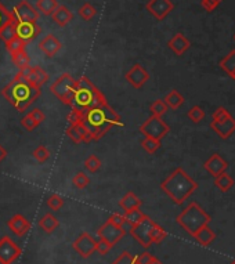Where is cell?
<instances>
[{
  "instance_id": "cell-53",
  "label": "cell",
  "mask_w": 235,
  "mask_h": 264,
  "mask_svg": "<svg viewBox=\"0 0 235 264\" xmlns=\"http://www.w3.org/2000/svg\"><path fill=\"white\" fill-rule=\"evenodd\" d=\"M223 0H201V3H202V7H204L206 11H213L215 8H216L220 3H222Z\"/></svg>"
},
{
  "instance_id": "cell-48",
  "label": "cell",
  "mask_w": 235,
  "mask_h": 264,
  "mask_svg": "<svg viewBox=\"0 0 235 264\" xmlns=\"http://www.w3.org/2000/svg\"><path fill=\"white\" fill-rule=\"evenodd\" d=\"M112 244H109L108 241L100 238L95 242V252H98L100 255H107L111 249H112Z\"/></svg>"
},
{
  "instance_id": "cell-55",
  "label": "cell",
  "mask_w": 235,
  "mask_h": 264,
  "mask_svg": "<svg viewBox=\"0 0 235 264\" xmlns=\"http://www.w3.org/2000/svg\"><path fill=\"white\" fill-rule=\"evenodd\" d=\"M150 264H162V262H160V260H158L157 258H154L153 260H151V263H150Z\"/></svg>"
},
{
  "instance_id": "cell-43",
  "label": "cell",
  "mask_w": 235,
  "mask_h": 264,
  "mask_svg": "<svg viewBox=\"0 0 235 264\" xmlns=\"http://www.w3.org/2000/svg\"><path fill=\"white\" fill-rule=\"evenodd\" d=\"M47 206L50 207L51 210H60L64 206V198L58 194H51L47 199Z\"/></svg>"
},
{
  "instance_id": "cell-32",
  "label": "cell",
  "mask_w": 235,
  "mask_h": 264,
  "mask_svg": "<svg viewBox=\"0 0 235 264\" xmlns=\"http://www.w3.org/2000/svg\"><path fill=\"white\" fill-rule=\"evenodd\" d=\"M123 216H125V220H126V224H129V226H134V224L140 223L141 220H144L147 217L146 214L140 210V207L133 209V210H129V212H125Z\"/></svg>"
},
{
  "instance_id": "cell-50",
  "label": "cell",
  "mask_w": 235,
  "mask_h": 264,
  "mask_svg": "<svg viewBox=\"0 0 235 264\" xmlns=\"http://www.w3.org/2000/svg\"><path fill=\"white\" fill-rule=\"evenodd\" d=\"M19 122H21V125H22V128H25L28 132H32V130H35L39 126L38 123L35 122V121H33V119H32L31 116L28 115V114H26L25 116H22Z\"/></svg>"
},
{
  "instance_id": "cell-13",
  "label": "cell",
  "mask_w": 235,
  "mask_h": 264,
  "mask_svg": "<svg viewBox=\"0 0 235 264\" xmlns=\"http://www.w3.org/2000/svg\"><path fill=\"white\" fill-rule=\"evenodd\" d=\"M14 31H15V36L24 40L25 43L32 42L39 33L42 32L38 22H19L15 19H14Z\"/></svg>"
},
{
  "instance_id": "cell-52",
  "label": "cell",
  "mask_w": 235,
  "mask_h": 264,
  "mask_svg": "<svg viewBox=\"0 0 235 264\" xmlns=\"http://www.w3.org/2000/svg\"><path fill=\"white\" fill-rule=\"evenodd\" d=\"M154 259V256L148 252L140 253L139 256H134V264H150L151 260Z\"/></svg>"
},
{
  "instance_id": "cell-11",
  "label": "cell",
  "mask_w": 235,
  "mask_h": 264,
  "mask_svg": "<svg viewBox=\"0 0 235 264\" xmlns=\"http://www.w3.org/2000/svg\"><path fill=\"white\" fill-rule=\"evenodd\" d=\"M95 242H97V241L90 235L89 232H82V234L74 241L72 248H74V251L77 252L80 258L87 259L95 252Z\"/></svg>"
},
{
  "instance_id": "cell-7",
  "label": "cell",
  "mask_w": 235,
  "mask_h": 264,
  "mask_svg": "<svg viewBox=\"0 0 235 264\" xmlns=\"http://www.w3.org/2000/svg\"><path fill=\"white\" fill-rule=\"evenodd\" d=\"M170 132L169 125L159 116L151 115L146 122L141 123L140 126V133L144 137H151L155 140H162L163 137H166V134Z\"/></svg>"
},
{
  "instance_id": "cell-56",
  "label": "cell",
  "mask_w": 235,
  "mask_h": 264,
  "mask_svg": "<svg viewBox=\"0 0 235 264\" xmlns=\"http://www.w3.org/2000/svg\"><path fill=\"white\" fill-rule=\"evenodd\" d=\"M230 264H235V260H234V262H231V263H230Z\"/></svg>"
},
{
  "instance_id": "cell-40",
  "label": "cell",
  "mask_w": 235,
  "mask_h": 264,
  "mask_svg": "<svg viewBox=\"0 0 235 264\" xmlns=\"http://www.w3.org/2000/svg\"><path fill=\"white\" fill-rule=\"evenodd\" d=\"M166 237H167V232L155 223L153 226V230H151V242L153 244H160Z\"/></svg>"
},
{
  "instance_id": "cell-29",
  "label": "cell",
  "mask_w": 235,
  "mask_h": 264,
  "mask_svg": "<svg viewBox=\"0 0 235 264\" xmlns=\"http://www.w3.org/2000/svg\"><path fill=\"white\" fill-rule=\"evenodd\" d=\"M215 186L222 193H227V191H230L231 188L234 187V179L227 172H224V173L219 174V176L215 177Z\"/></svg>"
},
{
  "instance_id": "cell-38",
  "label": "cell",
  "mask_w": 235,
  "mask_h": 264,
  "mask_svg": "<svg viewBox=\"0 0 235 264\" xmlns=\"http://www.w3.org/2000/svg\"><path fill=\"white\" fill-rule=\"evenodd\" d=\"M79 15L82 17V19L84 21H90V19H93L97 15V10H95V7L93 4H90V3H83L82 7L79 8Z\"/></svg>"
},
{
  "instance_id": "cell-39",
  "label": "cell",
  "mask_w": 235,
  "mask_h": 264,
  "mask_svg": "<svg viewBox=\"0 0 235 264\" xmlns=\"http://www.w3.org/2000/svg\"><path fill=\"white\" fill-rule=\"evenodd\" d=\"M72 184L74 187L78 188V190H83L86 188L90 184V179L87 177V174L83 173V172H79L74 177H72Z\"/></svg>"
},
{
  "instance_id": "cell-57",
  "label": "cell",
  "mask_w": 235,
  "mask_h": 264,
  "mask_svg": "<svg viewBox=\"0 0 235 264\" xmlns=\"http://www.w3.org/2000/svg\"><path fill=\"white\" fill-rule=\"evenodd\" d=\"M234 40H235V35H234Z\"/></svg>"
},
{
  "instance_id": "cell-17",
  "label": "cell",
  "mask_w": 235,
  "mask_h": 264,
  "mask_svg": "<svg viewBox=\"0 0 235 264\" xmlns=\"http://www.w3.org/2000/svg\"><path fill=\"white\" fill-rule=\"evenodd\" d=\"M7 226L10 228V231L15 234L17 237H24L26 235L29 230H31V223L28 221L26 217H24L22 214H14L11 219L7 221Z\"/></svg>"
},
{
  "instance_id": "cell-4",
  "label": "cell",
  "mask_w": 235,
  "mask_h": 264,
  "mask_svg": "<svg viewBox=\"0 0 235 264\" xmlns=\"http://www.w3.org/2000/svg\"><path fill=\"white\" fill-rule=\"evenodd\" d=\"M104 101H107L104 93L97 89L93 82H90L89 77L82 76L78 79L77 86L72 93L71 110H79L84 114L89 108Z\"/></svg>"
},
{
  "instance_id": "cell-19",
  "label": "cell",
  "mask_w": 235,
  "mask_h": 264,
  "mask_svg": "<svg viewBox=\"0 0 235 264\" xmlns=\"http://www.w3.org/2000/svg\"><path fill=\"white\" fill-rule=\"evenodd\" d=\"M65 134L70 137L71 140L74 142H90L93 141V137L90 134V132L86 128L84 125L80 123V125H72L68 129L65 130Z\"/></svg>"
},
{
  "instance_id": "cell-44",
  "label": "cell",
  "mask_w": 235,
  "mask_h": 264,
  "mask_svg": "<svg viewBox=\"0 0 235 264\" xmlns=\"http://www.w3.org/2000/svg\"><path fill=\"white\" fill-rule=\"evenodd\" d=\"M83 118H84V114L82 111L79 110H71V112L67 115V121L70 123V126L72 125H80L83 123Z\"/></svg>"
},
{
  "instance_id": "cell-9",
  "label": "cell",
  "mask_w": 235,
  "mask_h": 264,
  "mask_svg": "<svg viewBox=\"0 0 235 264\" xmlns=\"http://www.w3.org/2000/svg\"><path fill=\"white\" fill-rule=\"evenodd\" d=\"M21 253V248L8 235L0 238V264H13Z\"/></svg>"
},
{
  "instance_id": "cell-10",
  "label": "cell",
  "mask_w": 235,
  "mask_h": 264,
  "mask_svg": "<svg viewBox=\"0 0 235 264\" xmlns=\"http://www.w3.org/2000/svg\"><path fill=\"white\" fill-rule=\"evenodd\" d=\"M13 15L15 21L19 22H38L40 14L32 6L28 0H21L13 8Z\"/></svg>"
},
{
  "instance_id": "cell-42",
  "label": "cell",
  "mask_w": 235,
  "mask_h": 264,
  "mask_svg": "<svg viewBox=\"0 0 235 264\" xmlns=\"http://www.w3.org/2000/svg\"><path fill=\"white\" fill-rule=\"evenodd\" d=\"M187 116H188L190 121H192L194 123H199L205 118V111L202 107L194 105V107H191L190 111L187 112Z\"/></svg>"
},
{
  "instance_id": "cell-5",
  "label": "cell",
  "mask_w": 235,
  "mask_h": 264,
  "mask_svg": "<svg viewBox=\"0 0 235 264\" xmlns=\"http://www.w3.org/2000/svg\"><path fill=\"white\" fill-rule=\"evenodd\" d=\"M176 221L185 232H188L191 237H194L202 227L209 226L212 217L198 205L197 202H191L190 205L178 214Z\"/></svg>"
},
{
  "instance_id": "cell-34",
  "label": "cell",
  "mask_w": 235,
  "mask_h": 264,
  "mask_svg": "<svg viewBox=\"0 0 235 264\" xmlns=\"http://www.w3.org/2000/svg\"><path fill=\"white\" fill-rule=\"evenodd\" d=\"M83 166L86 169V172H89V173H97V172L101 169V161H100V158H98L97 155H90V156L86 158Z\"/></svg>"
},
{
  "instance_id": "cell-35",
  "label": "cell",
  "mask_w": 235,
  "mask_h": 264,
  "mask_svg": "<svg viewBox=\"0 0 235 264\" xmlns=\"http://www.w3.org/2000/svg\"><path fill=\"white\" fill-rule=\"evenodd\" d=\"M141 147L148 154H155L160 148V140H155V138H151V137H144L141 140Z\"/></svg>"
},
{
  "instance_id": "cell-31",
  "label": "cell",
  "mask_w": 235,
  "mask_h": 264,
  "mask_svg": "<svg viewBox=\"0 0 235 264\" xmlns=\"http://www.w3.org/2000/svg\"><path fill=\"white\" fill-rule=\"evenodd\" d=\"M220 66H222V69L230 77H233L235 75V50H231V52L226 56V57L222 58V61H220Z\"/></svg>"
},
{
  "instance_id": "cell-2",
  "label": "cell",
  "mask_w": 235,
  "mask_h": 264,
  "mask_svg": "<svg viewBox=\"0 0 235 264\" xmlns=\"http://www.w3.org/2000/svg\"><path fill=\"white\" fill-rule=\"evenodd\" d=\"M0 93L14 110L24 112L40 97L42 87L32 84L26 79L25 73L18 71V73L13 77V80L8 82Z\"/></svg>"
},
{
  "instance_id": "cell-45",
  "label": "cell",
  "mask_w": 235,
  "mask_h": 264,
  "mask_svg": "<svg viewBox=\"0 0 235 264\" xmlns=\"http://www.w3.org/2000/svg\"><path fill=\"white\" fill-rule=\"evenodd\" d=\"M231 118V114L226 107H217L216 110L213 111V122H222V121H226Z\"/></svg>"
},
{
  "instance_id": "cell-51",
  "label": "cell",
  "mask_w": 235,
  "mask_h": 264,
  "mask_svg": "<svg viewBox=\"0 0 235 264\" xmlns=\"http://www.w3.org/2000/svg\"><path fill=\"white\" fill-rule=\"evenodd\" d=\"M28 115L31 116L32 119L38 123V125H42V123L45 122V119H46L45 114H43V111L40 110V108H33V110L28 112Z\"/></svg>"
},
{
  "instance_id": "cell-16",
  "label": "cell",
  "mask_w": 235,
  "mask_h": 264,
  "mask_svg": "<svg viewBox=\"0 0 235 264\" xmlns=\"http://www.w3.org/2000/svg\"><path fill=\"white\" fill-rule=\"evenodd\" d=\"M39 49H40V52L45 54L46 57H54L56 54H57L60 50H61V47H63V43H61V40L58 38H56L53 33H49V35H46L45 38L40 39V42H39Z\"/></svg>"
},
{
  "instance_id": "cell-54",
  "label": "cell",
  "mask_w": 235,
  "mask_h": 264,
  "mask_svg": "<svg viewBox=\"0 0 235 264\" xmlns=\"http://www.w3.org/2000/svg\"><path fill=\"white\" fill-rule=\"evenodd\" d=\"M6 158H7V151H6V148L0 145V163H1V162L4 161Z\"/></svg>"
},
{
  "instance_id": "cell-8",
  "label": "cell",
  "mask_w": 235,
  "mask_h": 264,
  "mask_svg": "<svg viewBox=\"0 0 235 264\" xmlns=\"http://www.w3.org/2000/svg\"><path fill=\"white\" fill-rule=\"evenodd\" d=\"M154 224H155V221H153L151 217L147 216L146 219L141 220L140 223L130 226L129 232L143 248L148 249L150 246L153 245V242H151V230H153Z\"/></svg>"
},
{
  "instance_id": "cell-28",
  "label": "cell",
  "mask_w": 235,
  "mask_h": 264,
  "mask_svg": "<svg viewBox=\"0 0 235 264\" xmlns=\"http://www.w3.org/2000/svg\"><path fill=\"white\" fill-rule=\"evenodd\" d=\"M11 61H13V64L15 65L21 72L26 71V69L31 66V57H29V54L26 53V50H22V52L13 54V56H11Z\"/></svg>"
},
{
  "instance_id": "cell-33",
  "label": "cell",
  "mask_w": 235,
  "mask_h": 264,
  "mask_svg": "<svg viewBox=\"0 0 235 264\" xmlns=\"http://www.w3.org/2000/svg\"><path fill=\"white\" fill-rule=\"evenodd\" d=\"M13 21V13H11L4 4H1V1H0V32H1L8 24H11Z\"/></svg>"
},
{
  "instance_id": "cell-37",
  "label": "cell",
  "mask_w": 235,
  "mask_h": 264,
  "mask_svg": "<svg viewBox=\"0 0 235 264\" xmlns=\"http://www.w3.org/2000/svg\"><path fill=\"white\" fill-rule=\"evenodd\" d=\"M167 110H169V108H167V105H166L163 100H155V101L150 105L151 114H153L154 116H159V118H162V116L165 115Z\"/></svg>"
},
{
  "instance_id": "cell-27",
  "label": "cell",
  "mask_w": 235,
  "mask_h": 264,
  "mask_svg": "<svg viewBox=\"0 0 235 264\" xmlns=\"http://www.w3.org/2000/svg\"><path fill=\"white\" fill-rule=\"evenodd\" d=\"M163 101L167 105V108L170 110H178L183 104H184V97L183 94H180L176 89L170 90L163 98Z\"/></svg>"
},
{
  "instance_id": "cell-3",
  "label": "cell",
  "mask_w": 235,
  "mask_h": 264,
  "mask_svg": "<svg viewBox=\"0 0 235 264\" xmlns=\"http://www.w3.org/2000/svg\"><path fill=\"white\" fill-rule=\"evenodd\" d=\"M198 183L183 168H176L160 183V190L176 203L181 205L197 191Z\"/></svg>"
},
{
  "instance_id": "cell-47",
  "label": "cell",
  "mask_w": 235,
  "mask_h": 264,
  "mask_svg": "<svg viewBox=\"0 0 235 264\" xmlns=\"http://www.w3.org/2000/svg\"><path fill=\"white\" fill-rule=\"evenodd\" d=\"M111 264H134V256L130 252H122L121 255L115 259Z\"/></svg>"
},
{
  "instance_id": "cell-21",
  "label": "cell",
  "mask_w": 235,
  "mask_h": 264,
  "mask_svg": "<svg viewBox=\"0 0 235 264\" xmlns=\"http://www.w3.org/2000/svg\"><path fill=\"white\" fill-rule=\"evenodd\" d=\"M24 73H25L26 79L38 87H42L49 80V73L40 66H29L26 71H24Z\"/></svg>"
},
{
  "instance_id": "cell-20",
  "label": "cell",
  "mask_w": 235,
  "mask_h": 264,
  "mask_svg": "<svg viewBox=\"0 0 235 264\" xmlns=\"http://www.w3.org/2000/svg\"><path fill=\"white\" fill-rule=\"evenodd\" d=\"M210 129L213 130L215 133H217L219 137H222L223 140L229 138L235 133V119L231 116L226 121L222 122H210Z\"/></svg>"
},
{
  "instance_id": "cell-6",
  "label": "cell",
  "mask_w": 235,
  "mask_h": 264,
  "mask_svg": "<svg viewBox=\"0 0 235 264\" xmlns=\"http://www.w3.org/2000/svg\"><path fill=\"white\" fill-rule=\"evenodd\" d=\"M77 80L78 79H75L71 73L65 72L50 84V91L57 97L61 103L71 107L72 93H74V89L77 86Z\"/></svg>"
},
{
  "instance_id": "cell-23",
  "label": "cell",
  "mask_w": 235,
  "mask_h": 264,
  "mask_svg": "<svg viewBox=\"0 0 235 264\" xmlns=\"http://www.w3.org/2000/svg\"><path fill=\"white\" fill-rule=\"evenodd\" d=\"M51 19L54 24H57L60 28H64L67 26L70 22H72L74 19V13L71 11L68 7L65 6H58L56 8V11L51 14Z\"/></svg>"
},
{
  "instance_id": "cell-26",
  "label": "cell",
  "mask_w": 235,
  "mask_h": 264,
  "mask_svg": "<svg viewBox=\"0 0 235 264\" xmlns=\"http://www.w3.org/2000/svg\"><path fill=\"white\" fill-rule=\"evenodd\" d=\"M194 238L197 239L198 244H201L202 246H209L216 239V234L209 226H205L194 235Z\"/></svg>"
},
{
  "instance_id": "cell-25",
  "label": "cell",
  "mask_w": 235,
  "mask_h": 264,
  "mask_svg": "<svg viewBox=\"0 0 235 264\" xmlns=\"http://www.w3.org/2000/svg\"><path fill=\"white\" fill-rule=\"evenodd\" d=\"M58 226H60V221H58L57 217H56L54 214H51V213H46L45 216L39 220V227H40L46 234L54 232L58 228Z\"/></svg>"
},
{
  "instance_id": "cell-1",
  "label": "cell",
  "mask_w": 235,
  "mask_h": 264,
  "mask_svg": "<svg viewBox=\"0 0 235 264\" xmlns=\"http://www.w3.org/2000/svg\"><path fill=\"white\" fill-rule=\"evenodd\" d=\"M83 125L90 132L93 140L98 141L111 129L116 126H123V122L121 115L109 105L108 101H104L84 112Z\"/></svg>"
},
{
  "instance_id": "cell-14",
  "label": "cell",
  "mask_w": 235,
  "mask_h": 264,
  "mask_svg": "<svg viewBox=\"0 0 235 264\" xmlns=\"http://www.w3.org/2000/svg\"><path fill=\"white\" fill-rule=\"evenodd\" d=\"M125 77H126L127 83L133 86L134 89H141L150 80V73L147 72L146 68L141 64H134L126 72Z\"/></svg>"
},
{
  "instance_id": "cell-24",
  "label": "cell",
  "mask_w": 235,
  "mask_h": 264,
  "mask_svg": "<svg viewBox=\"0 0 235 264\" xmlns=\"http://www.w3.org/2000/svg\"><path fill=\"white\" fill-rule=\"evenodd\" d=\"M143 200L136 195L132 191L126 193L119 200V207H121L123 212H129V210H133V209H137V207L141 206Z\"/></svg>"
},
{
  "instance_id": "cell-30",
  "label": "cell",
  "mask_w": 235,
  "mask_h": 264,
  "mask_svg": "<svg viewBox=\"0 0 235 264\" xmlns=\"http://www.w3.org/2000/svg\"><path fill=\"white\" fill-rule=\"evenodd\" d=\"M57 7V0H38V3H36V10L39 11V14H42L45 17H51V14L56 11Z\"/></svg>"
},
{
  "instance_id": "cell-46",
  "label": "cell",
  "mask_w": 235,
  "mask_h": 264,
  "mask_svg": "<svg viewBox=\"0 0 235 264\" xmlns=\"http://www.w3.org/2000/svg\"><path fill=\"white\" fill-rule=\"evenodd\" d=\"M13 38H15V31H14V21L11 22V24H8V25L0 32V39L4 42V45L6 43H8L10 40Z\"/></svg>"
},
{
  "instance_id": "cell-41",
  "label": "cell",
  "mask_w": 235,
  "mask_h": 264,
  "mask_svg": "<svg viewBox=\"0 0 235 264\" xmlns=\"http://www.w3.org/2000/svg\"><path fill=\"white\" fill-rule=\"evenodd\" d=\"M32 156H33L39 163H45V162L49 161V158H50V151L46 148L45 145H39V147L33 149Z\"/></svg>"
},
{
  "instance_id": "cell-15",
  "label": "cell",
  "mask_w": 235,
  "mask_h": 264,
  "mask_svg": "<svg viewBox=\"0 0 235 264\" xmlns=\"http://www.w3.org/2000/svg\"><path fill=\"white\" fill-rule=\"evenodd\" d=\"M97 235H98V238L105 239V241H108L109 244L115 245L116 242H119V241L126 235V231H125V228H119V227L114 226L112 223L105 221V223L97 230Z\"/></svg>"
},
{
  "instance_id": "cell-49",
  "label": "cell",
  "mask_w": 235,
  "mask_h": 264,
  "mask_svg": "<svg viewBox=\"0 0 235 264\" xmlns=\"http://www.w3.org/2000/svg\"><path fill=\"white\" fill-rule=\"evenodd\" d=\"M109 223H112L114 226L119 227V228H125V224H126V220H125V216L121 214V213H114L111 214L108 219Z\"/></svg>"
},
{
  "instance_id": "cell-12",
  "label": "cell",
  "mask_w": 235,
  "mask_h": 264,
  "mask_svg": "<svg viewBox=\"0 0 235 264\" xmlns=\"http://www.w3.org/2000/svg\"><path fill=\"white\" fill-rule=\"evenodd\" d=\"M146 7L147 11L158 21H163L174 10L172 0H148Z\"/></svg>"
},
{
  "instance_id": "cell-36",
  "label": "cell",
  "mask_w": 235,
  "mask_h": 264,
  "mask_svg": "<svg viewBox=\"0 0 235 264\" xmlns=\"http://www.w3.org/2000/svg\"><path fill=\"white\" fill-rule=\"evenodd\" d=\"M26 47V43L24 42V40H21L19 38H13L8 43H6V49L7 52L10 53V56H13V54H15V53H19L22 52V50H25Z\"/></svg>"
},
{
  "instance_id": "cell-22",
  "label": "cell",
  "mask_w": 235,
  "mask_h": 264,
  "mask_svg": "<svg viewBox=\"0 0 235 264\" xmlns=\"http://www.w3.org/2000/svg\"><path fill=\"white\" fill-rule=\"evenodd\" d=\"M169 49L172 50L176 56H183L191 47V42L185 38L183 33H176L169 42H167Z\"/></svg>"
},
{
  "instance_id": "cell-18",
  "label": "cell",
  "mask_w": 235,
  "mask_h": 264,
  "mask_svg": "<svg viewBox=\"0 0 235 264\" xmlns=\"http://www.w3.org/2000/svg\"><path fill=\"white\" fill-rule=\"evenodd\" d=\"M204 168L208 173L212 174L213 177H216V176L224 173V172L227 170V168H229V162L224 161L222 155L213 154L208 161L205 162Z\"/></svg>"
}]
</instances>
